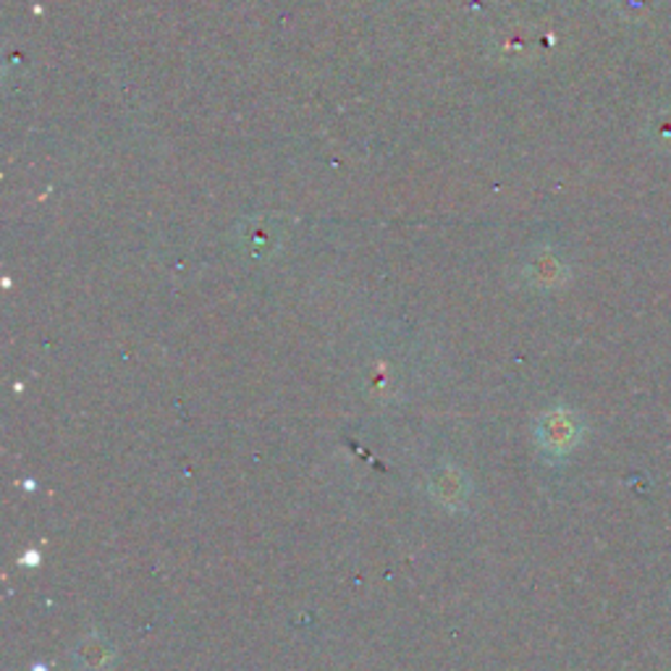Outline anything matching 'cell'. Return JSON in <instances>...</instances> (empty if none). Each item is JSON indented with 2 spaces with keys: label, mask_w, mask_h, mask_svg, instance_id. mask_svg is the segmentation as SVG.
Returning <instances> with one entry per match:
<instances>
[{
  "label": "cell",
  "mask_w": 671,
  "mask_h": 671,
  "mask_svg": "<svg viewBox=\"0 0 671 671\" xmlns=\"http://www.w3.org/2000/svg\"><path fill=\"white\" fill-rule=\"evenodd\" d=\"M580 423L572 412L567 409H556V412H548L540 423V444L543 449H548L551 453H567L574 449V444L580 440Z\"/></svg>",
  "instance_id": "obj_1"
}]
</instances>
